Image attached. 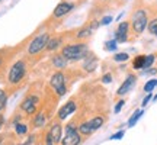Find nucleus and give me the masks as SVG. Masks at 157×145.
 <instances>
[{
	"label": "nucleus",
	"instance_id": "obj_4",
	"mask_svg": "<svg viewBox=\"0 0 157 145\" xmlns=\"http://www.w3.org/2000/svg\"><path fill=\"white\" fill-rule=\"evenodd\" d=\"M44 91H45L44 83L35 81L29 87L26 95L23 96L22 102L17 106V110L21 112L23 116L32 117L36 113V110L39 109V106H41V102H42V97H44Z\"/></svg>",
	"mask_w": 157,
	"mask_h": 145
},
{
	"label": "nucleus",
	"instance_id": "obj_21",
	"mask_svg": "<svg viewBox=\"0 0 157 145\" xmlns=\"http://www.w3.org/2000/svg\"><path fill=\"white\" fill-rule=\"evenodd\" d=\"M7 99H9V95L5 89H0V113H3L7 106Z\"/></svg>",
	"mask_w": 157,
	"mask_h": 145
},
{
	"label": "nucleus",
	"instance_id": "obj_33",
	"mask_svg": "<svg viewBox=\"0 0 157 145\" xmlns=\"http://www.w3.org/2000/svg\"><path fill=\"white\" fill-rule=\"evenodd\" d=\"M151 100V93H147V96L144 97V100H143V103H141V106L143 107H146L147 106V103Z\"/></svg>",
	"mask_w": 157,
	"mask_h": 145
},
{
	"label": "nucleus",
	"instance_id": "obj_14",
	"mask_svg": "<svg viewBox=\"0 0 157 145\" xmlns=\"http://www.w3.org/2000/svg\"><path fill=\"white\" fill-rule=\"evenodd\" d=\"M148 13L150 16H148V23H147V31L150 35L157 38V3L148 6Z\"/></svg>",
	"mask_w": 157,
	"mask_h": 145
},
{
	"label": "nucleus",
	"instance_id": "obj_36",
	"mask_svg": "<svg viewBox=\"0 0 157 145\" xmlns=\"http://www.w3.org/2000/svg\"><path fill=\"white\" fill-rule=\"evenodd\" d=\"M6 145H17V144H16V142H15V141H9V142H7V144H6Z\"/></svg>",
	"mask_w": 157,
	"mask_h": 145
},
{
	"label": "nucleus",
	"instance_id": "obj_19",
	"mask_svg": "<svg viewBox=\"0 0 157 145\" xmlns=\"http://www.w3.org/2000/svg\"><path fill=\"white\" fill-rule=\"evenodd\" d=\"M13 128H15L16 136H26L29 134V123L26 122H19L16 125H13Z\"/></svg>",
	"mask_w": 157,
	"mask_h": 145
},
{
	"label": "nucleus",
	"instance_id": "obj_30",
	"mask_svg": "<svg viewBox=\"0 0 157 145\" xmlns=\"http://www.w3.org/2000/svg\"><path fill=\"white\" fill-rule=\"evenodd\" d=\"M128 0H111V7H121L127 3Z\"/></svg>",
	"mask_w": 157,
	"mask_h": 145
},
{
	"label": "nucleus",
	"instance_id": "obj_3",
	"mask_svg": "<svg viewBox=\"0 0 157 145\" xmlns=\"http://www.w3.org/2000/svg\"><path fill=\"white\" fill-rule=\"evenodd\" d=\"M148 6L146 0H135L132 9L129 12L128 23H129V31H131V42H134L135 39H138L141 34L147 29V23H148Z\"/></svg>",
	"mask_w": 157,
	"mask_h": 145
},
{
	"label": "nucleus",
	"instance_id": "obj_17",
	"mask_svg": "<svg viewBox=\"0 0 157 145\" xmlns=\"http://www.w3.org/2000/svg\"><path fill=\"white\" fill-rule=\"evenodd\" d=\"M90 125H92V128L93 131H98V129H101L105 123L108 122V112H102V113H98V115H93V116L89 119Z\"/></svg>",
	"mask_w": 157,
	"mask_h": 145
},
{
	"label": "nucleus",
	"instance_id": "obj_24",
	"mask_svg": "<svg viewBox=\"0 0 157 145\" xmlns=\"http://www.w3.org/2000/svg\"><path fill=\"white\" fill-rule=\"evenodd\" d=\"M141 115H143V110H135L134 113H132V116L129 117V121H128V126H134L135 123L138 122V119L141 117Z\"/></svg>",
	"mask_w": 157,
	"mask_h": 145
},
{
	"label": "nucleus",
	"instance_id": "obj_12",
	"mask_svg": "<svg viewBox=\"0 0 157 145\" xmlns=\"http://www.w3.org/2000/svg\"><path fill=\"white\" fill-rule=\"evenodd\" d=\"M115 41L118 44H125V42H131V31H129V23L128 20L118 23L117 29H115Z\"/></svg>",
	"mask_w": 157,
	"mask_h": 145
},
{
	"label": "nucleus",
	"instance_id": "obj_10",
	"mask_svg": "<svg viewBox=\"0 0 157 145\" xmlns=\"http://www.w3.org/2000/svg\"><path fill=\"white\" fill-rule=\"evenodd\" d=\"M78 109V96L76 95V96H71L70 99H68L64 105H63L58 110H57V113H56V117L57 119H60V121H66L68 116H71L74 112Z\"/></svg>",
	"mask_w": 157,
	"mask_h": 145
},
{
	"label": "nucleus",
	"instance_id": "obj_25",
	"mask_svg": "<svg viewBox=\"0 0 157 145\" xmlns=\"http://www.w3.org/2000/svg\"><path fill=\"white\" fill-rule=\"evenodd\" d=\"M36 142V135L35 134H31L26 136V139L22 141V142H17V145H34Z\"/></svg>",
	"mask_w": 157,
	"mask_h": 145
},
{
	"label": "nucleus",
	"instance_id": "obj_22",
	"mask_svg": "<svg viewBox=\"0 0 157 145\" xmlns=\"http://www.w3.org/2000/svg\"><path fill=\"white\" fill-rule=\"evenodd\" d=\"M112 60L117 62H125L129 60V55L127 52H118V54H115V55L112 57Z\"/></svg>",
	"mask_w": 157,
	"mask_h": 145
},
{
	"label": "nucleus",
	"instance_id": "obj_37",
	"mask_svg": "<svg viewBox=\"0 0 157 145\" xmlns=\"http://www.w3.org/2000/svg\"><path fill=\"white\" fill-rule=\"evenodd\" d=\"M0 2H2V0H0Z\"/></svg>",
	"mask_w": 157,
	"mask_h": 145
},
{
	"label": "nucleus",
	"instance_id": "obj_28",
	"mask_svg": "<svg viewBox=\"0 0 157 145\" xmlns=\"http://www.w3.org/2000/svg\"><path fill=\"white\" fill-rule=\"evenodd\" d=\"M113 80V76H112V72H105L103 76L101 77V81L102 83H111Z\"/></svg>",
	"mask_w": 157,
	"mask_h": 145
},
{
	"label": "nucleus",
	"instance_id": "obj_7",
	"mask_svg": "<svg viewBox=\"0 0 157 145\" xmlns=\"http://www.w3.org/2000/svg\"><path fill=\"white\" fill-rule=\"evenodd\" d=\"M80 123V119L77 117V115L70 119L66 126H64V134H63V139L60 142V145H82L84 142V138L78 134L77 126Z\"/></svg>",
	"mask_w": 157,
	"mask_h": 145
},
{
	"label": "nucleus",
	"instance_id": "obj_34",
	"mask_svg": "<svg viewBox=\"0 0 157 145\" xmlns=\"http://www.w3.org/2000/svg\"><path fill=\"white\" fill-rule=\"evenodd\" d=\"M3 125H5V116H3V113H0V131L3 128Z\"/></svg>",
	"mask_w": 157,
	"mask_h": 145
},
{
	"label": "nucleus",
	"instance_id": "obj_1",
	"mask_svg": "<svg viewBox=\"0 0 157 145\" xmlns=\"http://www.w3.org/2000/svg\"><path fill=\"white\" fill-rule=\"evenodd\" d=\"M32 65H34L32 61L26 55L12 62L10 67H9V71H7V76H6L5 90L7 91V95H12L13 91H17L26 84V78H28L29 70H31Z\"/></svg>",
	"mask_w": 157,
	"mask_h": 145
},
{
	"label": "nucleus",
	"instance_id": "obj_15",
	"mask_svg": "<svg viewBox=\"0 0 157 145\" xmlns=\"http://www.w3.org/2000/svg\"><path fill=\"white\" fill-rule=\"evenodd\" d=\"M98 62H99V60H98V57H96V54H93L92 51H90L89 54L86 55V58L83 60V64H82V67H80V70L87 76V74H90V72H93L98 68Z\"/></svg>",
	"mask_w": 157,
	"mask_h": 145
},
{
	"label": "nucleus",
	"instance_id": "obj_23",
	"mask_svg": "<svg viewBox=\"0 0 157 145\" xmlns=\"http://www.w3.org/2000/svg\"><path fill=\"white\" fill-rule=\"evenodd\" d=\"M156 86H157V78H151V80H148V81L144 84V91H146V93H151Z\"/></svg>",
	"mask_w": 157,
	"mask_h": 145
},
{
	"label": "nucleus",
	"instance_id": "obj_8",
	"mask_svg": "<svg viewBox=\"0 0 157 145\" xmlns=\"http://www.w3.org/2000/svg\"><path fill=\"white\" fill-rule=\"evenodd\" d=\"M101 26V19L93 17V19H87L86 22L80 26L78 29H74V35L71 41H77V42H89V39L93 36L96 29Z\"/></svg>",
	"mask_w": 157,
	"mask_h": 145
},
{
	"label": "nucleus",
	"instance_id": "obj_26",
	"mask_svg": "<svg viewBox=\"0 0 157 145\" xmlns=\"http://www.w3.org/2000/svg\"><path fill=\"white\" fill-rule=\"evenodd\" d=\"M118 42L115 41V39H111V41H106L105 42V46H103V50L105 51H115L117 50V46H118Z\"/></svg>",
	"mask_w": 157,
	"mask_h": 145
},
{
	"label": "nucleus",
	"instance_id": "obj_27",
	"mask_svg": "<svg viewBox=\"0 0 157 145\" xmlns=\"http://www.w3.org/2000/svg\"><path fill=\"white\" fill-rule=\"evenodd\" d=\"M156 58H157V54H150V55H147L146 57V64H144V68H151L153 65V62L156 61Z\"/></svg>",
	"mask_w": 157,
	"mask_h": 145
},
{
	"label": "nucleus",
	"instance_id": "obj_6",
	"mask_svg": "<svg viewBox=\"0 0 157 145\" xmlns=\"http://www.w3.org/2000/svg\"><path fill=\"white\" fill-rule=\"evenodd\" d=\"M90 52L89 42H77V41H71L63 45L60 54H61L67 61H83L86 55Z\"/></svg>",
	"mask_w": 157,
	"mask_h": 145
},
{
	"label": "nucleus",
	"instance_id": "obj_29",
	"mask_svg": "<svg viewBox=\"0 0 157 145\" xmlns=\"http://www.w3.org/2000/svg\"><path fill=\"white\" fill-rule=\"evenodd\" d=\"M124 105H125V99H119V100L117 102L115 107H113V113H119V112H121V109H122Z\"/></svg>",
	"mask_w": 157,
	"mask_h": 145
},
{
	"label": "nucleus",
	"instance_id": "obj_16",
	"mask_svg": "<svg viewBox=\"0 0 157 145\" xmlns=\"http://www.w3.org/2000/svg\"><path fill=\"white\" fill-rule=\"evenodd\" d=\"M50 62H51V65L56 68V71L57 70H66L68 65V61L60 54V51H58V52H54V54L50 57Z\"/></svg>",
	"mask_w": 157,
	"mask_h": 145
},
{
	"label": "nucleus",
	"instance_id": "obj_11",
	"mask_svg": "<svg viewBox=\"0 0 157 145\" xmlns=\"http://www.w3.org/2000/svg\"><path fill=\"white\" fill-rule=\"evenodd\" d=\"M47 129H48V132H50L51 138L54 139V144L60 145V142H61V139H63V134H64V125H63L61 121L54 116L50 122H48Z\"/></svg>",
	"mask_w": 157,
	"mask_h": 145
},
{
	"label": "nucleus",
	"instance_id": "obj_13",
	"mask_svg": "<svg viewBox=\"0 0 157 145\" xmlns=\"http://www.w3.org/2000/svg\"><path fill=\"white\" fill-rule=\"evenodd\" d=\"M137 80H138L137 74H134V72H129L128 76H127V78L124 80V83L121 84V86H119V89L117 90V93H115V99H118V97H122V96H125L127 93H129V91L132 90V87L135 86Z\"/></svg>",
	"mask_w": 157,
	"mask_h": 145
},
{
	"label": "nucleus",
	"instance_id": "obj_32",
	"mask_svg": "<svg viewBox=\"0 0 157 145\" xmlns=\"http://www.w3.org/2000/svg\"><path fill=\"white\" fill-rule=\"evenodd\" d=\"M124 134H125L124 131H118L117 134H112V135H111V139H121V138L124 136Z\"/></svg>",
	"mask_w": 157,
	"mask_h": 145
},
{
	"label": "nucleus",
	"instance_id": "obj_9",
	"mask_svg": "<svg viewBox=\"0 0 157 145\" xmlns=\"http://www.w3.org/2000/svg\"><path fill=\"white\" fill-rule=\"evenodd\" d=\"M17 51H21V45L19 46H5L0 48V78L5 74L7 67H10V61L13 57L16 55Z\"/></svg>",
	"mask_w": 157,
	"mask_h": 145
},
{
	"label": "nucleus",
	"instance_id": "obj_20",
	"mask_svg": "<svg viewBox=\"0 0 157 145\" xmlns=\"http://www.w3.org/2000/svg\"><path fill=\"white\" fill-rule=\"evenodd\" d=\"M146 57L144 54H140V55H135L131 61V65L134 70H143L144 68V64H146Z\"/></svg>",
	"mask_w": 157,
	"mask_h": 145
},
{
	"label": "nucleus",
	"instance_id": "obj_5",
	"mask_svg": "<svg viewBox=\"0 0 157 145\" xmlns=\"http://www.w3.org/2000/svg\"><path fill=\"white\" fill-rule=\"evenodd\" d=\"M52 32H54L52 29L45 28L42 32L36 34L34 38L28 42V46H26V54H25V55L32 61V64H35V62L38 61V58L45 52L47 44H48V41H50Z\"/></svg>",
	"mask_w": 157,
	"mask_h": 145
},
{
	"label": "nucleus",
	"instance_id": "obj_35",
	"mask_svg": "<svg viewBox=\"0 0 157 145\" xmlns=\"http://www.w3.org/2000/svg\"><path fill=\"white\" fill-rule=\"evenodd\" d=\"M157 72V68H151V70H146V74H154Z\"/></svg>",
	"mask_w": 157,
	"mask_h": 145
},
{
	"label": "nucleus",
	"instance_id": "obj_18",
	"mask_svg": "<svg viewBox=\"0 0 157 145\" xmlns=\"http://www.w3.org/2000/svg\"><path fill=\"white\" fill-rule=\"evenodd\" d=\"M77 131H78V134L84 138V141L87 139V138H90L92 135L95 134V131H93V128H92L89 119H83V121H80V123H78V126H77Z\"/></svg>",
	"mask_w": 157,
	"mask_h": 145
},
{
	"label": "nucleus",
	"instance_id": "obj_2",
	"mask_svg": "<svg viewBox=\"0 0 157 145\" xmlns=\"http://www.w3.org/2000/svg\"><path fill=\"white\" fill-rule=\"evenodd\" d=\"M76 77H86V74L80 68H77V70H71V68L57 70L50 76L48 87L61 99L63 96H66L68 93L70 86L76 81Z\"/></svg>",
	"mask_w": 157,
	"mask_h": 145
},
{
	"label": "nucleus",
	"instance_id": "obj_31",
	"mask_svg": "<svg viewBox=\"0 0 157 145\" xmlns=\"http://www.w3.org/2000/svg\"><path fill=\"white\" fill-rule=\"evenodd\" d=\"M112 16H102L101 17V26H105V25H108V23L112 22Z\"/></svg>",
	"mask_w": 157,
	"mask_h": 145
}]
</instances>
